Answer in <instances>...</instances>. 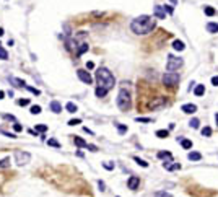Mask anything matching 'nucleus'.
<instances>
[{"label":"nucleus","instance_id":"7ed1b4c3","mask_svg":"<svg viewBox=\"0 0 218 197\" xmlns=\"http://www.w3.org/2000/svg\"><path fill=\"white\" fill-rule=\"evenodd\" d=\"M117 106L120 111H129L132 106V100H130V93L125 88H122L117 95Z\"/></svg>","mask_w":218,"mask_h":197},{"label":"nucleus","instance_id":"58836bf2","mask_svg":"<svg viewBox=\"0 0 218 197\" xmlns=\"http://www.w3.org/2000/svg\"><path fill=\"white\" fill-rule=\"evenodd\" d=\"M164 11H168L169 15H173V11H174V8H173V5H164Z\"/></svg>","mask_w":218,"mask_h":197},{"label":"nucleus","instance_id":"bb28decb","mask_svg":"<svg viewBox=\"0 0 218 197\" xmlns=\"http://www.w3.org/2000/svg\"><path fill=\"white\" fill-rule=\"evenodd\" d=\"M0 59H2V60H7L8 59V54H7V51L2 47V44H0Z\"/></svg>","mask_w":218,"mask_h":197},{"label":"nucleus","instance_id":"f03ea898","mask_svg":"<svg viewBox=\"0 0 218 197\" xmlns=\"http://www.w3.org/2000/svg\"><path fill=\"white\" fill-rule=\"evenodd\" d=\"M96 82H98V86L109 91L114 86V83H116V78H114V75L109 72L106 67H101V68H98V72H96Z\"/></svg>","mask_w":218,"mask_h":197},{"label":"nucleus","instance_id":"8fccbe9b","mask_svg":"<svg viewBox=\"0 0 218 197\" xmlns=\"http://www.w3.org/2000/svg\"><path fill=\"white\" fill-rule=\"evenodd\" d=\"M87 68H90V70H91V68H95V64L93 62H87Z\"/></svg>","mask_w":218,"mask_h":197},{"label":"nucleus","instance_id":"423d86ee","mask_svg":"<svg viewBox=\"0 0 218 197\" xmlns=\"http://www.w3.org/2000/svg\"><path fill=\"white\" fill-rule=\"evenodd\" d=\"M15 161L18 166H23V165H28L31 161V155L28 152H21V150H18V152L15 153Z\"/></svg>","mask_w":218,"mask_h":197},{"label":"nucleus","instance_id":"b1692460","mask_svg":"<svg viewBox=\"0 0 218 197\" xmlns=\"http://www.w3.org/2000/svg\"><path fill=\"white\" fill-rule=\"evenodd\" d=\"M10 166V158L7 156V158H3L2 161H0V168H2V170H5V168H8Z\"/></svg>","mask_w":218,"mask_h":197},{"label":"nucleus","instance_id":"9d476101","mask_svg":"<svg viewBox=\"0 0 218 197\" xmlns=\"http://www.w3.org/2000/svg\"><path fill=\"white\" fill-rule=\"evenodd\" d=\"M127 186H129V189H132V191H135L137 187L140 186V178H137V176H132L130 179H129V183H127Z\"/></svg>","mask_w":218,"mask_h":197},{"label":"nucleus","instance_id":"de8ad7c7","mask_svg":"<svg viewBox=\"0 0 218 197\" xmlns=\"http://www.w3.org/2000/svg\"><path fill=\"white\" fill-rule=\"evenodd\" d=\"M98 186H99V189H101V191H106V184L103 183V181H98Z\"/></svg>","mask_w":218,"mask_h":197},{"label":"nucleus","instance_id":"9b49d317","mask_svg":"<svg viewBox=\"0 0 218 197\" xmlns=\"http://www.w3.org/2000/svg\"><path fill=\"white\" fill-rule=\"evenodd\" d=\"M10 83L16 86V88H25L26 83H25V80H21V78H16V77H10Z\"/></svg>","mask_w":218,"mask_h":197},{"label":"nucleus","instance_id":"72a5a7b5","mask_svg":"<svg viewBox=\"0 0 218 197\" xmlns=\"http://www.w3.org/2000/svg\"><path fill=\"white\" fill-rule=\"evenodd\" d=\"M134 160H135V161H137V163H139L140 166H143V168H147V166H148V163H147V161H145V160H140L139 156H135Z\"/></svg>","mask_w":218,"mask_h":197},{"label":"nucleus","instance_id":"3c124183","mask_svg":"<svg viewBox=\"0 0 218 197\" xmlns=\"http://www.w3.org/2000/svg\"><path fill=\"white\" fill-rule=\"evenodd\" d=\"M3 96H5V93H3V91H0V100H3Z\"/></svg>","mask_w":218,"mask_h":197},{"label":"nucleus","instance_id":"2f4dec72","mask_svg":"<svg viewBox=\"0 0 218 197\" xmlns=\"http://www.w3.org/2000/svg\"><path fill=\"white\" fill-rule=\"evenodd\" d=\"M88 51V44H80V49H78V55H82L83 54V52H87Z\"/></svg>","mask_w":218,"mask_h":197},{"label":"nucleus","instance_id":"f8f14e48","mask_svg":"<svg viewBox=\"0 0 218 197\" xmlns=\"http://www.w3.org/2000/svg\"><path fill=\"white\" fill-rule=\"evenodd\" d=\"M181 111L186 113V114H194L197 111V106H196V104H182Z\"/></svg>","mask_w":218,"mask_h":197},{"label":"nucleus","instance_id":"a18cd8bd","mask_svg":"<svg viewBox=\"0 0 218 197\" xmlns=\"http://www.w3.org/2000/svg\"><path fill=\"white\" fill-rule=\"evenodd\" d=\"M18 104L20 106H28V104H30V100H20Z\"/></svg>","mask_w":218,"mask_h":197},{"label":"nucleus","instance_id":"39448f33","mask_svg":"<svg viewBox=\"0 0 218 197\" xmlns=\"http://www.w3.org/2000/svg\"><path fill=\"white\" fill-rule=\"evenodd\" d=\"M181 67H182V59H181V57H174V55L168 57V64H166V70H168V72L179 70Z\"/></svg>","mask_w":218,"mask_h":197},{"label":"nucleus","instance_id":"37998d69","mask_svg":"<svg viewBox=\"0 0 218 197\" xmlns=\"http://www.w3.org/2000/svg\"><path fill=\"white\" fill-rule=\"evenodd\" d=\"M13 129H15V132H21V130H23V127H21L18 122H15V124H13Z\"/></svg>","mask_w":218,"mask_h":197},{"label":"nucleus","instance_id":"6ab92c4d","mask_svg":"<svg viewBox=\"0 0 218 197\" xmlns=\"http://www.w3.org/2000/svg\"><path fill=\"white\" fill-rule=\"evenodd\" d=\"M173 47H174L176 51H182V49L186 47V46H184V43H182V41H179V39H176V41L173 43Z\"/></svg>","mask_w":218,"mask_h":197},{"label":"nucleus","instance_id":"49530a36","mask_svg":"<svg viewBox=\"0 0 218 197\" xmlns=\"http://www.w3.org/2000/svg\"><path fill=\"white\" fill-rule=\"evenodd\" d=\"M2 134H3V135H7V137H11V138H16V135H15V134H10V132H5V130H2Z\"/></svg>","mask_w":218,"mask_h":197},{"label":"nucleus","instance_id":"79ce46f5","mask_svg":"<svg viewBox=\"0 0 218 197\" xmlns=\"http://www.w3.org/2000/svg\"><path fill=\"white\" fill-rule=\"evenodd\" d=\"M2 117H3V119H7V121H13V122H16L15 117H13L11 114H2Z\"/></svg>","mask_w":218,"mask_h":197},{"label":"nucleus","instance_id":"473e14b6","mask_svg":"<svg viewBox=\"0 0 218 197\" xmlns=\"http://www.w3.org/2000/svg\"><path fill=\"white\" fill-rule=\"evenodd\" d=\"M202 135L204 137H210L212 135V129H210V127H204V129H202Z\"/></svg>","mask_w":218,"mask_h":197},{"label":"nucleus","instance_id":"f3484780","mask_svg":"<svg viewBox=\"0 0 218 197\" xmlns=\"http://www.w3.org/2000/svg\"><path fill=\"white\" fill-rule=\"evenodd\" d=\"M204 93H205V86L204 85H197L196 90H194V95H196V96H202Z\"/></svg>","mask_w":218,"mask_h":197},{"label":"nucleus","instance_id":"603ef678","mask_svg":"<svg viewBox=\"0 0 218 197\" xmlns=\"http://www.w3.org/2000/svg\"><path fill=\"white\" fill-rule=\"evenodd\" d=\"M3 33H5V31H3V28H0V36H3Z\"/></svg>","mask_w":218,"mask_h":197},{"label":"nucleus","instance_id":"c756f323","mask_svg":"<svg viewBox=\"0 0 218 197\" xmlns=\"http://www.w3.org/2000/svg\"><path fill=\"white\" fill-rule=\"evenodd\" d=\"M47 143H49V145H50V147H55V148H60V143H59V142H57V140H55V138H49V140H47Z\"/></svg>","mask_w":218,"mask_h":197},{"label":"nucleus","instance_id":"2eb2a0df","mask_svg":"<svg viewBox=\"0 0 218 197\" xmlns=\"http://www.w3.org/2000/svg\"><path fill=\"white\" fill-rule=\"evenodd\" d=\"M187 158L191 161H199V160H202V155H200L199 152H191L187 155Z\"/></svg>","mask_w":218,"mask_h":197},{"label":"nucleus","instance_id":"0eeeda50","mask_svg":"<svg viewBox=\"0 0 218 197\" xmlns=\"http://www.w3.org/2000/svg\"><path fill=\"white\" fill-rule=\"evenodd\" d=\"M166 106V100L164 98H155V100H151L150 103H148V109H158V108H163Z\"/></svg>","mask_w":218,"mask_h":197},{"label":"nucleus","instance_id":"7c9ffc66","mask_svg":"<svg viewBox=\"0 0 218 197\" xmlns=\"http://www.w3.org/2000/svg\"><path fill=\"white\" fill-rule=\"evenodd\" d=\"M158 158H168V160H171L173 156H171L169 152H159V153H158Z\"/></svg>","mask_w":218,"mask_h":197},{"label":"nucleus","instance_id":"ddd939ff","mask_svg":"<svg viewBox=\"0 0 218 197\" xmlns=\"http://www.w3.org/2000/svg\"><path fill=\"white\" fill-rule=\"evenodd\" d=\"M50 111L55 113V114L62 113V104H60L59 101H52V103H50Z\"/></svg>","mask_w":218,"mask_h":197},{"label":"nucleus","instance_id":"c85d7f7f","mask_svg":"<svg viewBox=\"0 0 218 197\" xmlns=\"http://www.w3.org/2000/svg\"><path fill=\"white\" fill-rule=\"evenodd\" d=\"M199 124H200V121H199V119H196V117L191 119V122H189V125H191L192 129H199Z\"/></svg>","mask_w":218,"mask_h":197},{"label":"nucleus","instance_id":"c9c22d12","mask_svg":"<svg viewBox=\"0 0 218 197\" xmlns=\"http://www.w3.org/2000/svg\"><path fill=\"white\" fill-rule=\"evenodd\" d=\"M31 114H41V106H31Z\"/></svg>","mask_w":218,"mask_h":197},{"label":"nucleus","instance_id":"cd10ccee","mask_svg":"<svg viewBox=\"0 0 218 197\" xmlns=\"http://www.w3.org/2000/svg\"><path fill=\"white\" fill-rule=\"evenodd\" d=\"M116 127H117V130H119V134H125V132H127V125H122V124H119V122H116Z\"/></svg>","mask_w":218,"mask_h":197},{"label":"nucleus","instance_id":"f257e3e1","mask_svg":"<svg viewBox=\"0 0 218 197\" xmlns=\"http://www.w3.org/2000/svg\"><path fill=\"white\" fill-rule=\"evenodd\" d=\"M155 20L150 18L148 15H142L139 18H135L130 23V30L135 34H140V36H145V34H150L155 30Z\"/></svg>","mask_w":218,"mask_h":197},{"label":"nucleus","instance_id":"09e8293b","mask_svg":"<svg viewBox=\"0 0 218 197\" xmlns=\"http://www.w3.org/2000/svg\"><path fill=\"white\" fill-rule=\"evenodd\" d=\"M212 85L218 86V77H213V78H212Z\"/></svg>","mask_w":218,"mask_h":197},{"label":"nucleus","instance_id":"5fc2aeb1","mask_svg":"<svg viewBox=\"0 0 218 197\" xmlns=\"http://www.w3.org/2000/svg\"><path fill=\"white\" fill-rule=\"evenodd\" d=\"M171 2H173V3H176V2H177V0H171Z\"/></svg>","mask_w":218,"mask_h":197},{"label":"nucleus","instance_id":"a878e982","mask_svg":"<svg viewBox=\"0 0 218 197\" xmlns=\"http://www.w3.org/2000/svg\"><path fill=\"white\" fill-rule=\"evenodd\" d=\"M168 135H169L168 130H156V137H158V138H166Z\"/></svg>","mask_w":218,"mask_h":197},{"label":"nucleus","instance_id":"5701e85b","mask_svg":"<svg viewBox=\"0 0 218 197\" xmlns=\"http://www.w3.org/2000/svg\"><path fill=\"white\" fill-rule=\"evenodd\" d=\"M168 171H174V170H181V165L179 163H174V165H166L164 166Z\"/></svg>","mask_w":218,"mask_h":197},{"label":"nucleus","instance_id":"393cba45","mask_svg":"<svg viewBox=\"0 0 218 197\" xmlns=\"http://www.w3.org/2000/svg\"><path fill=\"white\" fill-rule=\"evenodd\" d=\"M204 11H205V15H208V16H213V15L216 13L213 7H205V8H204Z\"/></svg>","mask_w":218,"mask_h":197},{"label":"nucleus","instance_id":"e433bc0d","mask_svg":"<svg viewBox=\"0 0 218 197\" xmlns=\"http://www.w3.org/2000/svg\"><path fill=\"white\" fill-rule=\"evenodd\" d=\"M103 166H104L106 170H109V171L114 170V163H111V161H106V163H103Z\"/></svg>","mask_w":218,"mask_h":197},{"label":"nucleus","instance_id":"6e6552de","mask_svg":"<svg viewBox=\"0 0 218 197\" xmlns=\"http://www.w3.org/2000/svg\"><path fill=\"white\" fill-rule=\"evenodd\" d=\"M77 75H78V78L82 80L83 83H87V85H91V83H93V78H91V75H90L88 72L82 70V68H80V70H77Z\"/></svg>","mask_w":218,"mask_h":197},{"label":"nucleus","instance_id":"6e6d98bb","mask_svg":"<svg viewBox=\"0 0 218 197\" xmlns=\"http://www.w3.org/2000/svg\"><path fill=\"white\" fill-rule=\"evenodd\" d=\"M117 197H119V195H117Z\"/></svg>","mask_w":218,"mask_h":197},{"label":"nucleus","instance_id":"a19ab883","mask_svg":"<svg viewBox=\"0 0 218 197\" xmlns=\"http://www.w3.org/2000/svg\"><path fill=\"white\" fill-rule=\"evenodd\" d=\"M77 124H82V121L80 119H70L68 121V125H77Z\"/></svg>","mask_w":218,"mask_h":197},{"label":"nucleus","instance_id":"f704fd0d","mask_svg":"<svg viewBox=\"0 0 218 197\" xmlns=\"http://www.w3.org/2000/svg\"><path fill=\"white\" fill-rule=\"evenodd\" d=\"M36 132H46L47 130V125H44V124H39V125H36V129H34Z\"/></svg>","mask_w":218,"mask_h":197},{"label":"nucleus","instance_id":"a211bd4d","mask_svg":"<svg viewBox=\"0 0 218 197\" xmlns=\"http://www.w3.org/2000/svg\"><path fill=\"white\" fill-rule=\"evenodd\" d=\"M106 93H107V90L101 88V86H98V88L95 90V95L98 96V98H104V96H106Z\"/></svg>","mask_w":218,"mask_h":197},{"label":"nucleus","instance_id":"412c9836","mask_svg":"<svg viewBox=\"0 0 218 197\" xmlns=\"http://www.w3.org/2000/svg\"><path fill=\"white\" fill-rule=\"evenodd\" d=\"M153 197H173V195H171L169 192H166V191H156Z\"/></svg>","mask_w":218,"mask_h":197},{"label":"nucleus","instance_id":"ea45409f","mask_svg":"<svg viewBox=\"0 0 218 197\" xmlns=\"http://www.w3.org/2000/svg\"><path fill=\"white\" fill-rule=\"evenodd\" d=\"M135 121H137V122H151L150 117H137Z\"/></svg>","mask_w":218,"mask_h":197},{"label":"nucleus","instance_id":"4c0bfd02","mask_svg":"<svg viewBox=\"0 0 218 197\" xmlns=\"http://www.w3.org/2000/svg\"><path fill=\"white\" fill-rule=\"evenodd\" d=\"M25 88H26V90H30L33 95H41V91H39V90H36V88H33V86H28V85H26Z\"/></svg>","mask_w":218,"mask_h":197},{"label":"nucleus","instance_id":"c03bdc74","mask_svg":"<svg viewBox=\"0 0 218 197\" xmlns=\"http://www.w3.org/2000/svg\"><path fill=\"white\" fill-rule=\"evenodd\" d=\"M88 150L90 152H98V147L93 145V143H88Z\"/></svg>","mask_w":218,"mask_h":197},{"label":"nucleus","instance_id":"20e7f679","mask_svg":"<svg viewBox=\"0 0 218 197\" xmlns=\"http://www.w3.org/2000/svg\"><path fill=\"white\" fill-rule=\"evenodd\" d=\"M179 80H181V77H179V73H176V72H166L163 75L164 86H176L179 83Z\"/></svg>","mask_w":218,"mask_h":197},{"label":"nucleus","instance_id":"864d4df0","mask_svg":"<svg viewBox=\"0 0 218 197\" xmlns=\"http://www.w3.org/2000/svg\"><path fill=\"white\" fill-rule=\"evenodd\" d=\"M215 121H216V124H218V113L215 114Z\"/></svg>","mask_w":218,"mask_h":197},{"label":"nucleus","instance_id":"4be33fe9","mask_svg":"<svg viewBox=\"0 0 218 197\" xmlns=\"http://www.w3.org/2000/svg\"><path fill=\"white\" fill-rule=\"evenodd\" d=\"M181 145H182V148L189 150V148H192V142L187 140V138H184V140H181Z\"/></svg>","mask_w":218,"mask_h":197},{"label":"nucleus","instance_id":"1a4fd4ad","mask_svg":"<svg viewBox=\"0 0 218 197\" xmlns=\"http://www.w3.org/2000/svg\"><path fill=\"white\" fill-rule=\"evenodd\" d=\"M153 15L156 16L158 20H164L166 18V11H164V8L161 7V5H155V7H153Z\"/></svg>","mask_w":218,"mask_h":197},{"label":"nucleus","instance_id":"aec40b11","mask_svg":"<svg viewBox=\"0 0 218 197\" xmlns=\"http://www.w3.org/2000/svg\"><path fill=\"white\" fill-rule=\"evenodd\" d=\"M65 109H67V113H77V104H73V103H67V106H65Z\"/></svg>","mask_w":218,"mask_h":197},{"label":"nucleus","instance_id":"dca6fc26","mask_svg":"<svg viewBox=\"0 0 218 197\" xmlns=\"http://www.w3.org/2000/svg\"><path fill=\"white\" fill-rule=\"evenodd\" d=\"M207 31L208 33H218V23H207Z\"/></svg>","mask_w":218,"mask_h":197},{"label":"nucleus","instance_id":"4468645a","mask_svg":"<svg viewBox=\"0 0 218 197\" xmlns=\"http://www.w3.org/2000/svg\"><path fill=\"white\" fill-rule=\"evenodd\" d=\"M73 142H75V145L80 147V148H88V142H85L82 137H75V138H73Z\"/></svg>","mask_w":218,"mask_h":197}]
</instances>
